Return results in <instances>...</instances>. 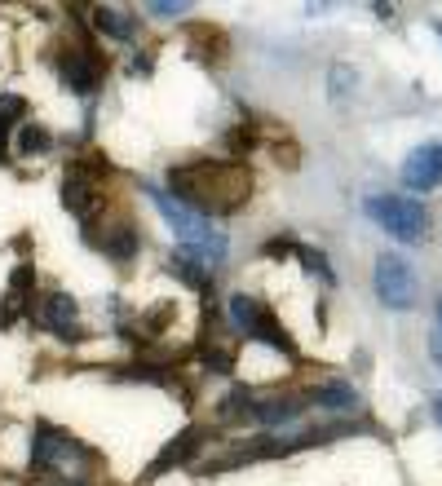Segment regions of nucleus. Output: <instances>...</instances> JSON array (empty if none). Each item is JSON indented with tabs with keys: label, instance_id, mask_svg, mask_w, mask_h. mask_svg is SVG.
I'll return each instance as SVG.
<instances>
[{
	"label": "nucleus",
	"instance_id": "nucleus-1",
	"mask_svg": "<svg viewBox=\"0 0 442 486\" xmlns=\"http://www.w3.org/2000/svg\"><path fill=\"white\" fill-rule=\"evenodd\" d=\"M172 199H182L186 209L212 217L239 212L252 195V173L239 169L235 160H191V164H172L169 169Z\"/></svg>",
	"mask_w": 442,
	"mask_h": 486
},
{
	"label": "nucleus",
	"instance_id": "nucleus-2",
	"mask_svg": "<svg viewBox=\"0 0 442 486\" xmlns=\"http://www.w3.org/2000/svg\"><path fill=\"white\" fill-rule=\"evenodd\" d=\"M142 190H146V199L160 209V217L169 221V230L177 235V248H186L191 257H200L212 270L226 261V248H231V243H226V235L208 221L204 212L186 209L182 199H172L169 190H160V186H151V181H142Z\"/></svg>",
	"mask_w": 442,
	"mask_h": 486
},
{
	"label": "nucleus",
	"instance_id": "nucleus-3",
	"mask_svg": "<svg viewBox=\"0 0 442 486\" xmlns=\"http://www.w3.org/2000/svg\"><path fill=\"white\" fill-rule=\"evenodd\" d=\"M363 212L372 217L385 235L403 243H420L429 235V209L411 195H368L363 199Z\"/></svg>",
	"mask_w": 442,
	"mask_h": 486
},
{
	"label": "nucleus",
	"instance_id": "nucleus-4",
	"mask_svg": "<svg viewBox=\"0 0 442 486\" xmlns=\"http://www.w3.org/2000/svg\"><path fill=\"white\" fill-rule=\"evenodd\" d=\"M58 80L67 84L71 93H80V98H93L98 89H103L106 80V63L98 49H89V44H75V49H63L58 58Z\"/></svg>",
	"mask_w": 442,
	"mask_h": 486
},
{
	"label": "nucleus",
	"instance_id": "nucleus-5",
	"mask_svg": "<svg viewBox=\"0 0 442 486\" xmlns=\"http://www.w3.org/2000/svg\"><path fill=\"white\" fill-rule=\"evenodd\" d=\"M376 296L389 306V310H411L416 306V275H411L408 257H398V252H385V257H376Z\"/></svg>",
	"mask_w": 442,
	"mask_h": 486
},
{
	"label": "nucleus",
	"instance_id": "nucleus-6",
	"mask_svg": "<svg viewBox=\"0 0 442 486\" xmlns=\"http://www.w3.org/2000/svg\"><path fill=\"white\" fill-rule=\"evenodd\" d=\"M32 460L40 464V469H71L75 460H89V447H80L71 433L54 429V424H35Z\"/></svg>",
	"mask_w": 442,
	"mask_h": 486
},
{
	"label": "nucleus",
	"instance_id": "nucleus-7",
	"mask_svg": "<svg viewBox=\"0 0 442 486\" xmlns=\"http://www.w3.org/2000/svg\"><path fill=\"white\" fill-rule=\"evenodd\" d=\"M35 318H40L58 341H84V327L75 323V296H67V292H44L40 306H35Z\"/></svg>",
	"mask_w": 442,
	"mask_h": 486
},
{
	"label": "nucleus",
	"instance_id": "nucleus-8",
	"mask_svg": "<svg viewBox=\"0 0 442 486\" xmlns=\"http://www.w3.org/2000/svg\"><path fill=\"white\" fill-rule=\"evenodd\" d=\"M403 186L408 190H434L442 186V141H429V146H416L403 164Z\"/></svg>",
	"mask_w": 442,
	"mask_h": 486
},
{
	"label": "nucleus",
	"instance_id": "nucleus-9",
	"mask_svg": "<svg viewBox=\"0 0 442 486\" xmlns=\"http://www.w3.org/2000/svg\"><path fill=\"white\" fill-rule=\"evenodd\" d=\"M63 204H67V212H75L84 226H93V221H98V209H103V190H93V181L67 177V181H63Z\"/></svg>",
	"mask_w": 442,
	"mask_h": 486
},
{
	"label": "nucleus",
	"instance_id": "nucleus-10",
	"mask_svg": "<svg viewBox=\"0 0 442 486\" xmlns=\"http://www.w3.org/2000/svg\"><path fill=\"white\" fill-rule=\"evenodd\" d=\"M200 442H204V433H200V429H182L169 447L155 455V464H151V473H146V478H160V473H169L172 464H186L191 455L200 452Z\"/></svg>",
	"mask_w": 442,
	"mask_h": 486
},
{
	"label": "nucleus",
	"instance_id": "nucleus-11",
	"mask_svg": "<svg viewBox=\"0 0 442 486\" xmlns=\"http://www.w3.org/2000/svg\"><path fill=\"white\" fill-rule=\"evenodd\" d=\"M111 261H133L137 252H142V230H137L133 221H120V226H106V235L98 239Z\"/></svg>",
	"mask_w": 442,
	"mask_h": 486
},
{
	"label": "nucleus",
	"instance_id": "nucleus-12",
	"mask_svg": "<svg viewBox=\"0 0 442 486\" xmlns=\"http://www.w3.org/2000/svg\"><path fill=\"white\" fill-rule=\"evenodd\" d=\"M169 261H172V275L182 278L186 287H195V292H212V266H204L200 257H191L186 248H177Z\"/></svg>",
	"mask_w": 442,
	"mask_h": 486
},
{
	"label": "nucleus",
	"instance_id": "nucleus-13",
	"mask_svg": "<svg viewBox=\"0 0 442 486\" xmlns=\"http://www.w3.org/2000/svg\"><path fill=\"white\" fill-rule=\"evenodd\" d=\"M252 341H266V345H274L279 354H288V358H297V341L283 332V323L274 318V310L266 306V310L257 314V323H252V332H248Z\"/></svg>",
	"mask_w": 442,
	"mask_h": 486
},
{
	"label": "nucleus",
	"instance_id": "nucleus-14",
	"mask_svg": "<svg viewBox=\"0 0 442 486\" xmlns=\"http://www.w3.org/2000/svg\"><path fill=\"white\" fill-rule=\"evenodd\" d=\"M93 27L111 40H133L137 35V18L129 9H93Z\"/></svg>",
	"mask_w": 442,
	"mask_h": 486
},
{
	"label": "nucleus",
	"instance_id": "nucleus-15",
	"mask_svg": "<svg viewBox=\"0 0 442 486\" xmlns=\"http://www.w3.org/2000/svg\"><path fill=\"white\" fill-rule=\"evenodd\" d=\"M319 407H328V412H354L359 407V394L349 389L345 381H328V384H314V394H309Z\"/></svg>",
	"mask_w": 442,
	"mask_h": 486
},
{
	"label": "nucleus",
	"instance_id": "nucleus-16",
	"mask_svg": "<svg viewBox=\"0 0 442 486\" xmlns=\"http://www.w3.org/2000/svg\"><path fill=\"white\" fill-rule=\"evenodd\" d=\"M301 407L306 403H297V398H266V403H252V420H261V424H288V420L301 416Z\"/></svg>",
	"mask_w": 442,
	"mask_h": 486
},
{
	"label": "nucleus",
	"instance_id": "nucleus-17",
	"mask_svg": "<svg viewBox=\"0 0 442 486\" xmlns=\"http://www.w3.org/2000/svg\"><path fill=\"white\" fill-rule=\"evenodd\" d=\"M54 151V133L44 124H23L18 129V155H49Z\"/></svg>",
	"mask_w": 442,
	"mask_h": 486
},
{
	"label": "nucleus",
	"instance_id": "nucleus-18",
	"mask_svg": "<svg viewBox=\"0 0 442 486\" xmlns=\"http://www.w3.org/2000/svg\"><path fill=\"white\" fill-rule=\"evenodd\" d=\"M261 310H266L261 296H248V292H235V296H231V318H235V327L243 332V336L252 332V323H257V314Z\"/></svg>",
	"mask_w": 442,
	"mask_h": 486
},
{
	"label": "nucleus",
	"instance_id": "nucleus-19",
	"mask_svg": "<svg viewBox=\"0 0 442 486\" xmlns=\"http://www.w3.org/2000/svg\"><path fill=\"white\" fill-rule=\"evenodd\" d=\"M0 124H27V98L23 93H0Z\"/></svg>",
	"mask_w": 442,
	"mask_h": 486
},
{
	"label": "nucleus",
	"instance_id": "nucleus-20",
	"mask_svg": "<svg viewBox=\"0 0 442 486\" xmlns=\"http://www.w3.org/2000/svg\"><path fill=\"white\" fill-rule=\"evenodd\" d=\"M252 403H257V398H252V394L239 384V389H231V394H226V403H221V416H252Z\"/></svg>",
	"mask_w": 442,
	"mask_h": 486
},
{
	"label": "nucleus",
	"instance_id": "nucleus-21",
	"mask_svg": "<svg viewBox=\"0 0 442 486\" xmlns=\"http://www.w3.org/2000/svg\"><path fill=\"white\" fill-rule=\"evenodd\" d=\"M297 257L306 261L309 275H319L323 283H337V278H332V266H328V257H323V252H314V248H301V243H297Z\"/></svg>",
	"mask_w": 442,
	"mask_h": 486
},
{
	"label": "nucleus",
	"instance_id": "nucleus-22",
	"mask_svg": "<svg viewBox=\"0 0 442 486\" xmlns=\"http://www.w3.org/2000/svg\"><path fill=\"white\" fill-rule=\"evenodd\" d=\"M18 318H23V296L9 292V296H5V310H0V327H14Z\"/></svg>",
	"mask_w": 442,
	"mask_h": 486
},
{
	"label": "nucleus",
	"instance_id": "nucleus-23",
	"mask_svg": "<svg viewBox=\"0 0 442 486\" xmlns=\"http://www.w3.org/2000/svg\"><path fill=\"white\" fill-rule=\"evenodd\" d=\"M32 283H35V270L32 266H18V270L9 275V292L18 296V292H23V287H32Z\"/></svg>",
	"mask_w": 442,
	"mask_h": 486
},
{
	"label": "nucleus",
	"instance_id": "nucleus-24",
	"mask_svg": "<svg viewBox=\"0 0 442 486\" xmlns=\"http://www.w3.org/2000/svg\"><path fill=\"white\" fill-rule=\"evenodd\" d=\"M288 252H297V239H288V235L266 243V257H288Z\"/></svg>",
	"mask_w": 442,
	"mask_h": 486
},
{
	"label": "nucleus",
	"instance_id": "nucleus-25",
	"mask_svg": "<svg viewBox=\"0 0 442 486\" xmlns=\"http://www.w3.org/2000/svg\"><path fill=\"white\" fill-rule=\"evenodd\" d=\"M182 9H186V5H151V14H155V18H177Z\"/></svg>",
	"mask_w": 442,
	"mask_h": 486
},
{
	"label": "nucleus",
	"instance_id": "nucleus-26",
	"mask_svg": "<svg viewBox=\"0 0 442 486\" xmlns=\"http://www.w3.org/2000/svg\"><path fill=\"white\" fill-rule=\"evenodd\" d=\"M5 151H9V129L0 124V160H5Z\"/></svg>",
	"mask_w": 442,
	"mask_h": 486
},
{
	"label": "nucleus",
	"instance_id": "nucleus-27",
	"mask_svg": "<svg viewBox=\"0 0 442 486\" xmlns=\"http://www.w3.org/2000/svg\"><path fill=\"white\" fill-rule=\"evenodd\" d=\"M438 336H442V296H438Z\"/></svg>",
	"mask_w": 442,
	"mask_h": 486
},
{
	"label": "nucleus",
	"instance_id": "nucleus-28",
	"mask_svg": "<svg viewBox=\"0 0 442 486\" xmlns=\"http://www.w3.org/2000/svg\"><path fill=\"white\" fill-rule=\"evenodd\" d=\"M434 412H438V420H442V398H434Z\"/></svg>",
	"mask_w": 442,
	"mask_h": 486
},
{
	"label": "nucleus",
	"instance_id": "nucleus-29",
	"mask_svg": "<svg viewBox=\"0 0 442 486\" xmlns=\"http://www.w3.org/2000/svg\"><path fill=\"white\" fill-rule=\"evenodd\" d=\"M438 35H442V23H438Z\"/></svg>",
	"mask_w": 442,
	"mask_h": 486
}]
</instances>
